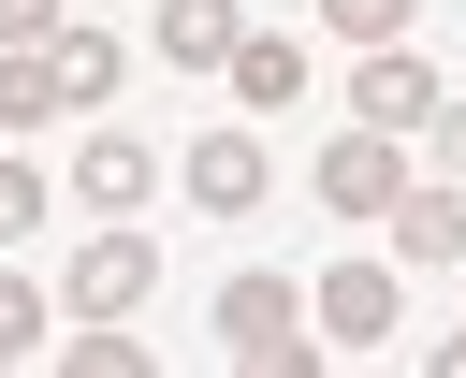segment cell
Here are the masks:
<instances>
[{
  "label": "cell",
  "mask_w": 466,
  "mask_h": 378,
  "mask_svg": "<svg viewBox=\"0 0 466 378\" xmlns=\"http://www.w3.org/2000/svg\"><path fill=\"white\" fill-rule=\"evenodd\" d=\"M233 29H248L233 0H160V58H189V73H218V58H233Z\"/></svg>",
  "instance_id": "10"
},
{
  "label": "cell",
  "mask_w": 466,
  "mask_h": 378,
  "mask_svg": "<svg viewBox=\"0 0 466 378\" xmlns=\"http://www.w3.org/2000/svg\"><path fill=\"white\" fill-rule=\"evenodd\" d=\"M44 116H73L58 73H44V44H0V131H44Z\"/></svg>",
  "instance_id": "12"
},
{
  "label": "cell",
  "mask_w": 466,
  "mask_h": 378,
  "mask_svg": "<svg viewBox=\"0 0 466 378\" xmlns=\"http://www.w3.org/2000/svg\"><path fill=\"white\" fill-rule=\"evenodd\" d=\"M218 73H233V102H291V87H306V58H291L277 29H233V58H218Z\"/></svg>",
  "instance_id": "11"
},
{
  "label": "cell",
  "mask_w": 466,
  "mask_h": 378,
  "mask_svg": "<svg viewBox=\"0 0 466 378\" xmlns=\"http://www.w3.org/2000/svg\"><path fill=\"white\" fill-rule=\"evenodd\" d=\"M306 334H320V349H350V363H364V349H379V334H393V262H335V276H320V291H306Z\"/></svg>",
  "instance_id": "4"
},
{
  "label": "cell",
  "mask_w": 466,
  "mask_h": 378,
  "mask_svg": "<svg viewBox=\"0 0 466 378\" xmlns=\"http://www.w3.org/2000/svg\"><path fill=\"white\" fill-rule=\"evenodd\" d=\"M218 363H248V378H291V363H320V334H306V291H291V276H233V291H218Z\"/></svg>",
  "instance_id": "1"
},
{
  "label": "cell",
  "mask_w": 466,
  "mask_h": 378,
  "mask_svg": "<svg viewBox=\"0 0 466 378\" xmlns=\"http://www.w3.org/2000/svg\"><path fill=\"white\" fill-rule=\"evenodd\" d=\"M422 131H437V174H451V189H466V102H437V116H422Z\"/></svg>",
  "instance_id": "17"
},
{
  "label": "cell",
  "mask_w": 466,
  "mask_h": 378,
  "mask_svg": "<svg viewBox=\"0 0 466 378\" xmlns=\"http://www.w3.org/2000/svg\"><path fill=\"white\" fill-rule=\"evenodd\" d=\"M146 291H160V247H146V233H116V218H102V233H87V262H73V291H58V305H73V320H131V305H146Z\"/></svg>",
  "instance_id": "3"
},
{
  "label": "cell",
  "mask_w": 466,
  "mask_h": 378,
  "mask_svg": "<svg viewBox=\"0 0 466 378\" xmlns=\"http://www.w3.org/2000/svg\"><path fill=\"white\" fill-rule=\"evenodd\" d=\"M379 218H393V262H466V189L451 174H408Z\"/></svg>",
  "instance_id": "7"
},
{
  "label": "cell",
  "mask_w": 466,
  "mask_h": 378,
  "mask_svg": "<svg viewBox=\"0 0 466 378\" xmlns=\"http://www.w3.org/2000/svg\"><path fill=\"white\" fill-rule=\"evenodd\" d=\"M44 320H58V305H44L29 276H0V363H29V349H44Z\"/></svg>",
  "instance_id": "15"
},
{
  "label": "cell",
  "mask_w": 466,
  "mask_h": 378,
  "mask_svg": "<svg viewBox=\"0 0 466 378\" xmlns=\"http://www.w3.org/2000/svg\"><path fill=\"white\" fill-rule=\"evenodd\" d=\"M320 29L364 58V44H408V0H320Z\"/></svg>",
  "instance_id": "13"
},
{
  "label": "cell",
  "mask_w": 466,
  "mask_h": 378,
  "mask_svg": "<svg viewBox=\"0 0 466 378\" xmlns=\"http://www.w3.org/2000/svg\"><path fill=\"white\" fill-rule=\"evenodd\" d=\"M44 73H58V102H116V29H44Z\"/></svg>",
  "instance_id": "9"
},
{
  "label": "cell",
  "mask_w": 466,
  "mask_h": 378,
  "mask_svg": "<svg viewBox=\"0 0 466 378\" xmlns=\"http://www.w3.org/2000/svg\"><path fill=\"white\" fill-rule=\"evenodd\" d=\"M437 378H466V334H437Z\"/></svg>",
  "instance_id": "19"
},
{
  "label": "cell",
  "mask_w": 466,
  "mask_h": 378,
  "mask_svg": "<svg viewBox=\"0 0 466 378\" xmlns=\"http://www.w3.org/2000/svg\"><path fill=\"white\" fill-rule=\"evenodd\" d=\"M58 29V0H0V44H44Z\"/></svg>",
  "instance_id": "18"
},
{
  "label": "cell",
  "mask_w": 466,
  "mask_h": 378,
  "mask_svg": "<svg viewBox=\"0 0 466 378\" xmlns=\"http://www.w3.org/2000/svg\"><path fill=\"white\" fill-rule=\"evenodd\" d=\"M73 189H87V204H102V218H131V204H146V189H160V160H146V145H131V131H87V145H73Z\"/></svg>",
  "instance_id": "8"
},
{
  "label": "cell",
  "mask_w": 466,
  "mask_h": 378,
  "mask_svg": "<svg viewBox=\"0 0 466 378\" xmlns=\"http://www.w3.org/2000/svg\"><path fill=\"white\" fill-rule=\"evenodd\" d=\"M175 174H189V204H204V218H248V204H262V189H277V160H262V145H248V131H204V145H189V160H175Z\"/></svg>",
  "instance_id": "5"
},
{
  "label": "cell",
  "mask_w": 466,
  "mask_h": 378,
  "mask_svg": "<svg viewBox=\"0 0 466 378\" xmlns=\"http://www.w3.org/2000/svg\"><path fill=\"white\" fill-rule=\"evenodd\" d=\"M393 189H408V160H393V131H335V145H320V204H335V218H379Z\"/></svg>",
  "instance_id": "6"
},
{
  "label": "cell",
  "mask_w": 466,
  "mask_h": 378,
  "mask_svg": "<svg viewBox=\"0 0 466 378\" xmlns=\"http://www.w3.org/2000/svg\"><path fill=\"white\" fill-rule=\"evenodd\" d=\"M437 102H451V87H437V73L408 58V44H364V73H350V131H393V145H408V131H422Z\"/></svg>",
  "instance_id": "2"
},
{
  "label": "cell",
  "mask_w": 466,
  "mask_h": 378,
  "mask_svg": "<svg viewBox=\"0 0 466 378\" xmlns=\"http://www.w3.org/2000/svg\"><path fill=\"white\" fill-rule=\"evenodd\" d=\"M73 378H146V349H131V320H87V334H73Z\"/></svg>",
  "instance_id": "14"
},
{
  "label": "cell",
  "mask_w": 466,
  "mask_h": 378,
  "mask_svg": "<svg viewBox=\"0 0 466 378\" xmlns=\"http://www.w3.org/2000/svg\"><path fill=\"white\" fill-rule=\"evenodd\" d=\"M44 204H58V189H44V174H29V160H0V247H15V233H29V218H44Z\"/></svg>",
  "instance_id": "16"
}]
</instances>
